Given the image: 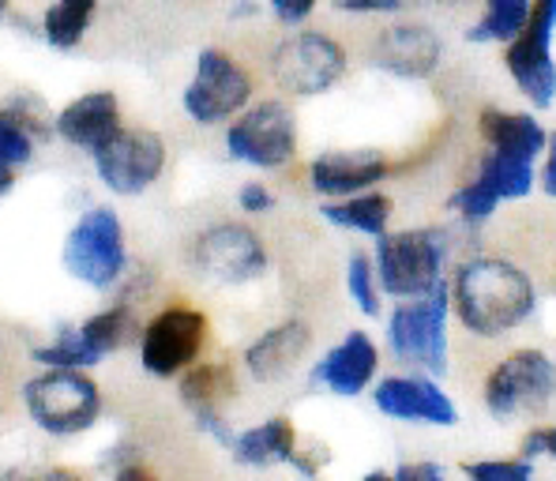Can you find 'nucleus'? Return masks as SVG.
I'll return each mask as SVG.
<instances>
[{
  "instance_id": "nucleus-21",
  "label": "nucleus",
  "mask_w": 556,
  "mask_h": 481,
  "mask_svg": "<svg viewBox=\"0 0 556 481\" xmlns=\"http://www.w3.org/2000/svg\"><path fill=\"white\" fill-rule=\"evenodd\" d=\"M230 452L241 467H278V463L290 467L293 455H298V429H293L290 418H267L264 426L237 433Z\"/></svg>"
},
{
  "instance_id": "nucleus-17",
  "label": "nucleus",
  "mask_w": 556,
  "mask_h": 481,
  "mask_svg": "<svg viewBox=\"0 0 556 481\" xmlns=\"http://www.w3.org/2000/svg\"><path fill=\"white\" fill-rule=\"evenodd\" d=\"M444 42L421 23H399L388 27L372 46V64L395 79H429L437 76Z\"/></svg>"
},
{
  "instance_id": "nucleus-35",
  "label": "nucleus",
  "mask_w": 556,
  "mask_h": 481,
  "mask_svg": "<svg viewBox=\"0 0 556 481\" xmlns=\"http://www.w3.org/2000/svg\"><path fill=\"white\" fill-rule=\"evenodd\" d=\"M334 8L350 15H395L406 8V0H334Z\"/></svg>"
},
{
  "instance_id": "nucleus-38",
  "label": "nucleus",
  "mask_w": 556,
  "mask_h": 481,
  "mask_svg": "<svg viewBox=\"0 0 556 481\" xmlns=\"http://www.w3.org/2000/svg\"><path fill=\"white\" fill-rule=\"evenodd\" d=\"M538 185H542V192L549 200H556V132L549 136V147H545V166L538 174Z\"/></svg>"
},
{
  "instance_id": "nucleus-18",
  "label": "nucleus",
  "mask_w": 556,
  "mask_h": 481,
  "mask_svg": "<svg viewBox=\"0 0 556 481\" xmlns=\"http://www.w3.org/2000/svg\"><path fill=\"white\" fill-rule=\"evenodd\" d=\"M313 346V331L305 320H286L267 328L256 342L244 350V369L256 384H278L301 365V357Z\"/></svg>"
},
{
  "instance_id": "nucleus-8",
  "label": "nucleus",
  "mask_w": 556,
  "mask_h": 481,
  "mask_svg": "<svg viewBox=\"0 0 556 481\" xmlns=\"http://www.w3.org/2000/svg\"><path fill=\"white\" fill-rule=\"evenodd\" d=\"M125 226H121L117 211H84V218L72 226L68 241H64V267H68L72 279L87 282L94 290H110L125 275Z\"/></svg>"
},
{
  "instance_id": "nucleus-12",
  "label": "nucleus",
  "mask_w": 556,
  "mask_h": 481,
  "mask_svg": "<svg viewBox=\"0 0 556 481\" xmlns=\"http://www.w3.org/2000/svg\"><path fill=\"white\" fill-rule=\"evenodd\" d=\"M98 181L117 195H143L166 169V140L151 128H125L91 151Z\"/></svg>"
},
{
  "instance_id": "nucleus-23",
  "label": "nucleus",
  "mask_w": 556,
  "mask_h": 481,
  "mask_svg": "<svg viewBox=\"0 0 556 481\" xmlns=\"http://www.w3.org/2000/svg\"><path fill=\"white\" fill-rule=\"evenodd\" d=\"M478 177L496 195H501V203L504 200H522V195H530L538 185L534 162L515 159V154H504V151H493V147L478 159Z\"/></svg>"
},
{
  "instance_id": "nucleus-16",
  "label": "nucleus",
  "mask_w": 556,
  "mask_h": 481,
  "mask_svg": "<svg viewBox=\"0 0 556 481\" xmlns=\"http://www.w3.org/2000/svg\"><path fill=\"white\" fill-rule=\"evenodd\" d=\"M376 372H380V350L365 331H350L339 346H331L320 362L313 365V384L331 391V395L354 398L362 391L376 384Z\"/></svg>"
},
{
  "instance_id": "nucleus-24",
  "label": "nucleus",
  "mask_w": 556,
  "mask_h": 481,
  "mask_svg": "<svg viewBox=\"0 0 556 481\" xmlns=\"http://www.w3.org/2000/svg\"><path fill=\"white\" fill-rule=\"evenodd\" d=\"M530 8H534V0H485V12H481L478 23L466 30V42L508 46L511 38H519V30L527 27Z\"/></svg>"
},
{
  "instance_id": "nucleus-13",
  "label": "nucleus",
  "mask_w": 556,
  "mask_h": 481,
  "mask_svg": "<svg viewBox=\"0 0 556 481\" xmlns=\"http://www.w3.org/2000/svg\"><path fill=\"white\" fill-rule=\"evenodd\" d=\"M203 342H207V316L200 308H162L139 336V362L159 380L181 377L188 365L200 362Z\"/></svg>"
},
{
  "instance_id": "nucleus-22",
  "label": "nucleus",
  "mask_w": 556,
  "mask_h": 481,
  "mask_svg": "<svg viewBox=\"0 0 556 481\" xmlns=\"http://www.w3.org/2000/svg\"><path fill=\"white\" fill-rule=\"evenodd\" d=\"M320 215L331 226H339V230L380 238V233H388L391 215H395V203H391V195L369 189V192H357V195H342V200H327L320 207Z\"/></svg>"
},
{
  "instance_id": "nucleus-32",
  "label": "nucleus",
  "mask_w": 556,
  "mask_h": 481,
  "mask_svg": "<svg viewBox=\"0 0 556 481\" xmlns=\"http://www.w3.org/2000/svg\"><path fill=\"white\" fill-rule=\"evenodd\" d=\"M466 478L473 481H527L534 474V459L519 455V459H478L463 467Z\"/></svg>"
},
{
  "instance_id": "nucleus-36",
  "label": "nucleus",
  "mask_w": 556,
  "mask_h": 481,
  "mask_svg": "<svg viewBox=\"0 0 556 481\" xmlns=\"http://www.w3.org/2000/svg\"><path fill=\"white\" fill-rule=\"evenodd\" d=\"M267 8L278 15V23L298 27V23H305L316 12V0H267Z\"/></svg>"
},
{
  "instance_id": "nucleus-6",
  "label": "nucleus",
  "mask_w": 556,
  "mask_h": 481,
  "mask_svg": "<svg viewBox=\"0 0 556 481\" xmlns=\"http://www.w3.org/2000/svg\"><path fill=\"white\" fill-rule=\"evenodd\" d=\"M226 151H230V159L252 169L290 166L298 154V117L282 98L244 105L226 128Z\"/></svg>"
},
{
  "instance_id": "nucleus-3",
  "label": "nucleus",
  "mask_w": 556,
  "mask_h": 481,
  "mask_svg": "<svg viewBox=\"0 0 556 481\" xmlns=\"http://www.w3.org/2000/svg\"><path fill=\"white\" fill-rule=\"evenodd\" d=\"M376 279L380 290L395 301L421 298L447 279V233L432 226L380 233L376 238Z\"/></svg>"
},
{
  "instance_id": "nucleus-39",
  "label": "nucleus",
  "mask_w": 556,
  "mask_h": 481,
  "mask_svg": "<svg viewBox=\"0 0 556 481\" xmlns=\"http://www.w3.org/2000/svg\"><path fill=\"white\" fill-rule=\"evenodd\" d=\"M15 177H12V166H0V200H4L8 192H12Z\"/></svg>"
},
{
  "instance_id": "nucleus-10",
  "label": "nucleus",
  "mask_w": 556,
  "mask_h": 481,
  "mask_svg": "<svg viewBox=\"0 0 556 481\" xmlns=\"http://www.w3.org/2000/svg\"><path fill=\"white\" fill-rule=\"evenodd\" d=\"M252 102V76L249 68L233 61L226 49H203L195 56V76L185 87L181 105L195 125L211 128L237 117Z\"/></svg>"
},
{
  "instance_id": "nucleus-4",
  "label": "nucleus",
  "mask_w": 556,
  "mask_h": 481,
  "mask_svg": "<svg viewBox=\"0 0 556 481\" xmlns=\"http://www.w3.org/2000/svg\"><path fill=\"white\" fill-rule=\"evenodd\" d=\"M23 406L30 421L49 436H76L102 414V391L84 369H46L23 384Z\"/></svg>"
},
{
  "instance_id": "nucleus-31",
  "label": "nucleus",
  "mask_w": 556,
  "mask_h": 481,
  "mask_svg": "<svg viewBox=\"0 0 556 481\" xmlns=\"http://www.w3.org/2000/svg\"><path fill=\"white\" fill-rule=\"evenodd\" d=\"M35 159V136L20 113H0V166H23Z\"/></svg>"
},
{
  "instance_id": "nucleus-26",
  "label": "nucleus",
  "mask_w": 556,
  "mask_h": 481,
  "mask_svg": "<svg viewBox=\"0 0 556 481\" xmlns=\"http://www.w3.org/2000/svg\"><path fill=\"white\" fill-rule=\"evenodd\" d=\"M233 391V377L223 365H188L181 372V398L192 414L218 410L226 395Z\"/></svg>"
},
{
  "instance_id": "nucleus-37",
  "label": "nucleus",
  "mask_w": 556,
  "mask_h": 481,
  "mask_svg": "<svg viewBox=\"0 0 556 481\" xmlns=\"http://www.w3.org/2000/svg\"><path fill=\"white\" fill-rule=\"evenodd\" d=\"M391 478H399V481H440L444 478V467H440V463H403V467L391 470Z\"/></svg>"
},
{
  "instance_id": "nucleus-11",
  "label": "nucleus",
  "mask_w": 556,
  "mask_h": 481,
  "mask_svg": "<svg viewBox=\"0 0 556 481\" xmlns=\"http://www.w3.org/2000/svg\"><path fill=\"white\" fill-rule=\"evenodd\" d=\"M192 271L218 287H244L267 271V249L256 230L241 223H215L192 241Z\"/></svg>"
},
{
  "instance_id": "nucleus-29",
  "label": "nucleus",
  "mask_w": 556,
  "mask_h": 481,
  "mask_svg": "<svg viewBox=\"0 0 556 481\" xmlns=\"http://www.w3.org/2000/svg\"><path fill=\"white\" fill-rule=\"evenodd\" d=\"M496 207H501V195L489 189L481 177H473V181L459 185L452 195H447V211H455V218H459L463 226H485L489 218L496 215Z\"/></svg>"
},
{
  "instance_id": "nucleus-28",
  "label": "nucleus",
  "mask_w": 556,
  "mask_h": 481,
  "mask_svg": "<svg viewBox=\"0 0 556 481\" xmlns=\"http://www.w3.org/2000/svg\"><path fill=\"white\" fill-rule=\"evenodd\" d=\"M346 293L357 305V313L369 316V320H376V316L383 313V301H380L383 290H380V279H376V264L365 252H354V256L346 260Z\"/></svg>"
},
{
  "instance_id": "nucleus-7",
  "label": "nucleus",
  "mask_w": 556,
  "mask_h": 481,
  "mask_svg": "<svg viewBox=\"0 0 556 481\" xmlns=\"http://www.w3.org/2000/svg\"><path fill=\"white\" fill-rule=\"evenodd\" d=\"M553 38H556V0H534L527 27L504 49V68H508L511 84L519 87L522 98L534 110H553L556 105Z\"/></svg>"
},
{
  "instance_id": "nucleus-5",
  "label": "nucleus",
  "mask_w": 556,
  "mask_h": 481,
  "mask_svg": "<svg viewBox=\"0 0 556 481\" xmlns=\"http://www.w3.org/2000/svg\"><path fill=\"white\" fill-rule=\"evenodd\" d=\"M556 395V362L545 350L522 346L504 354L481 384V403L493 418H519V414H538L553 403Z\"/></svg>"
},
{
  "instance_id": "nucleus-33",
  "label": "nucleus",
  "mask_w": 556,
  "mask_h": 481,
  "mask_svg": "<svg viewBox=\"0 0 556 481\" xmlns=\"http://www.w3.org/2000/svg\"><path fill=\"white\" fill-rule=\"evenodd\" d=\"M237 207H241L244 215H267V211H275V192L267 189L264 181H249L237 192Z\"/></svg>"
},
{
  "instance_id": "nucleus-9",
  "label": "nucleus",
  "mask_w": 556,
  "mask_h": 481,
  "mask_svg": "<svg viewBox=\"0 0 556 481\" xmlns=\"http://www.w3.org/2000/svg\"><path fill=\"white\" fill-rule=\"evenodd\" d=\"M350 56L342 42L320 30H298V35L282 38L271 53V76L286 94L313 98L324 94L346 76Z\"/></svg>"
},
{
  "instance_id": "nucleus-30",
  "label": "nucleus",
  "mask_w": 556,
  "mask_h": 481,
  "mask_svg": "<svg viewBox=\"0 0 556 481\" xmlns=\"http://www.w3.org/2000/svg\"><path fill=\"white\" fill-rule=\"evenodd\" d=\"M35 362L46 365V369H94L102 357L79 339V331H72V336H61L56 342H49V346H38Z\"/></svg>"
},
{
  "instance_id": "nucleus-40",
  "label": "nucleus",
  "mask_w": 556,
  "mask_h": 481,
  "mask_svg": "<svg viewBox=\"0 0 556 481\" xmlns=\"http://www.w3.org/2000/svg\"><path fill=\"white\" fill-rule=\"evenodd\" d=\"M0 15H4V0H0Z\"/></svg>"
},
{
  "instance_id": "nucleus-2",
  "label": "nucleus",
  "mask_w": 556,
  "mask_h": 481,
  "mask_svg": "<svg viewBox=\"0 0 556 481\" xmlns=\"http://www.w3.org/2000/svg\"><path fill=\"white\" fill-rule=\"evenodd\" d=\"M447 320H452V282L421 298H406L388 316V350L395 362L410 369L444 377L447 372Z\"/></svg>"
},
{
  "instance_id": "nucleus-41",
  "label": "nucleus",
  "mask_w": 556,
  "mask_h": 481,
  "mask_svg": "<svg viewBox=\"0 0 556 481\" xmlns=\"http://www.w3.org/2000/svg\"><path fill=\"white\" fill-rule=\"evenodd\" d=\"M553 282H556V275H553Z\"/></svg>"
},
{
  "instance_id": "nucleus-15",
  "label": "nucleus",
  "mask_w": 556,
  "mask_h": 481,
  "mask_svg": "<svg viewBox=\"0 0 556 481\" xmlns=\"http://www.w3.org/2000/svg\"><path fill=\"white\" fill-rule=\"evenodd\" d=\"M391 174V162L380 151H324L308 166V185L324 200H342V195L369 192Z\"/></svg>"
},
{
  "instance_id": "nucleus-34",
  "label": "nucleus",
  "mask_w": 556,
  "mask_h": 481,
  "mask_svg": "<svg viewBox=\"0 0 556 481\" xmlns=\"http://www.w3.org/2000/svg\"><path fill=\"white\" fill-rule=\"evenodd\" d=\"M522 455H527V459H553L556 463V426L530 429L527 440H522Z\"/></svg>"
},
{
  "instance_id": "nucleus-20",
  "label": "nucleus",
  "mask_w": 556,
  "mask_h": 481,
  "mask_svg": "<svg viewBox=\"0 0 556 481\" xmlns=\"http://www.w3.org/2000/svg\"><path fill=\"white\" fill-rule=\"evenodd\" d=\"M478 132L485 147L504 154H515V159H530L538 162L549 147V132L545 125L534 117V113H515V110H496V105H485L478 113Z\"/></svg>"
},
{
  "instance_id": "nucleus-19",
  "label": "nucleus",
  "mask_w": 556,
  "mask_h": 481,
  "mask_svg": "<svg viewBox=\"0 0 556 481\" xmlns=\"http://www.w3.org/2000/svg\"><path fill=\"white\" fill-rule=\"evenodd\" d=\"M53 128L61 132V140L72 147H84L87 154L94 147H102L113 132L121 128V102L113 91H91L76 102H68L61 110V117L53 121Z\"/></svg>"
},
{
  "instance_id": "nucleus-14",
  "label": "nucleus",
  "mask_w": 556,
  "mask_h": 481,
  "mask_svg": "<svg viewBox=\"0 0 556 481\" xmlns=\"http://www.w3.org/2000/svg\"><path fill=\"white\" fill-rule=\"evenodd\" d=\"M372 403L388 418L414 421V426L452 429L459 421L452 395L440 388V377H432V372H395V377L376 380Z\"/></svg>"
},
{
  "instance_id": "nucleus-1",
  "label": "nucleus",
  "mask_w": 556,
  "mask_h": 481,
  "mask_svg": "<svg viewBox=\"0 0 556 481\" xmlns=\"http://www.w3.org/2000/svg\"><path fill=\"white\" fill-rule=\"evenodd\" d=\"M452 316L473 339H504L538 313L534 279L504 256H473L452 271Z\"/></svg>"
},
{
  "instance_id": "nucleus-27",
  "label": "nucleus",
  "mask_w": 556,
  "mask_h": 481,
  "mask_svg": "<svg viewBox=\"0 0 556 481\" xmlns=\"http://www.w3.org/2000/svg\"><path fill=\"white\" fill-rule=\"evenodd\" d=\"M76 331L98 357H110L113 350H121L125 339L132 336V308L113 305V308H105V313H94L91 320H84Z\"/></svg>"
},
{
  "instance_id": "nucleus-25",
  "label": "nucleus",
  "mask_w": 556,
  "mask_h": 481,
  "mask_svg": "<svg viewBox=\"0 0 556 481\" xmlns=\"http://www.w3.org/2000/svg\"><path fill=\"white\" fill-rule=\"evenodd\" d=\"M94 8H98V0H56L42 23L46 42L53 49H76L84 42L87 27H91Z\"/></svg>"
}]
</instances>
